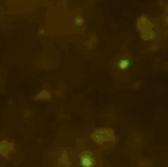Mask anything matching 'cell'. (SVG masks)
<instances>
[{
	"label": "cell",
	"mask_w": 168,
	"mask_h": 167,
	"mask_svg": "<svg viewBox=\"0 0 168 167\" xmlns=\"http://www.w3.org/2000/svg\"><path fill=\"white\" fill-rule=\"evenodd\" d=\"M106 132H107V130H99V132H97V133L95 134V137H93V138H95L97 142H99V143H102V142H105V141H107V139H111V137H113V134L106 136V135H105Z\"/></svg>",
	"instance_id": "1"
}]
</instances>
